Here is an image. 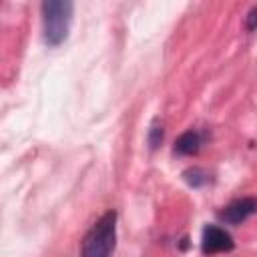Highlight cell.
<instances>
[{"instance_id": "cell-7", "label": "cell", "mask_w": 257, "mask_h": 257, "mask_svg": "<svg viewBox=\"0 0 257 257\" xmlns=\"http://www.w3.org/2000/svg\"><path fill=\"white\" fill-rule=\"evenodd\" d=\"M255 28H257V6L247 16V30H255Z\"/></svg>"}, {"instance_id": "cell-4", "label": "cell", "mask_w": 257, "mask_h": 257, "mask_svg": "<svg viewBox=\"0 0 257 257\" xmlns=\"http://www.w3.org/2000/svg\"><path fill=\"white\" fill-rule=\"evenodd\" d=\"M257 213V199L253 197H243V199H237L233 203H229L221 213L219 217L225 221V223H231V225H239L243 223L247 217L255 215Z\"/></svg>"}, {"instance_id": "cell-6", "label": "cell", "mask_w": 257, "mask_h": 257, "mask_svg": "<svg viewBox=\"0 0 257 257\" xmlns=\"http://www.w3.org/2000/svg\"><path fill=\"white\" fill-rule=\"evenodd\" d=\"M161 139H163V128L153 126V131H151V145H153V147H157V145L161 143Z\"/></svg>"}, {"instance_id": "cell-1", "label": "cell", "mask_w": 257, "mask_h": 257, "mask_svg": "<svg viewBox=\"0 0 257 257\" xmlns=\"http://www.w3.org/2000/svg\"><path fill=\"white\" fill-rule=\"evenodd\" d=\"M116 245V213L106 211L84 235L80 257H110Z\"/></svg>"}, {"instance_id": "cell-2", "label": "cell", "mask_w": 257, "mask_h": 257, "mask_svg": "<svg viewBox=\"0 0 257 257\" xmlns=\"http://www.w3.org/2000/svg\"><path fill=\"white\" fill-rule=\"evenodd\" d=\"M72 2L68 0H46L42 2V22H44V40L50 46H58L66 40L68 28L72 22Z\"/></svg>"}, {"instance_id": "cell-5", "label": "cell", "mask_w": 257, "mask_h": 257, "mask_svg": "<svg viewBox=\"0 0 257 257\" xmlns=\"http://www.w3.org/2000/svg\"><path fill=\"white\" fill-rule=\"evenodd\" d=\"M199 147H201V139H199V135L193 133V131L183 133V135L177 139V143H175V151H177L179 155H195V153L199 151Z\"/></svg>"}, {"instance_id": "cell-3", "label": "cell", "mask_w": 257, "mask_h": 257, "mask_svg": "<svg viewBox=\"0 0 257 257\" xmlns=\"http://www.w3.org/2000/svg\"><path fill=\"white\" fill-rule=\"evenodd\" d=\"M233 237L221 229V227H215V225H209L205 227L203 231V241H201V249L203 253L211 255V253H221V251H231L233 249Z\"/></svg>"}]
</instances>
